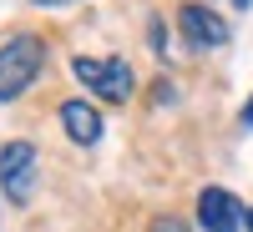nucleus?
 <instances>
[{"label": "nucleus", "instance_id": "11", "mask_svg": "<svg viewBox=\"0 0 253 232\" xmlns=\"http://www.w3.org/2000/svg\"><path fill=\"white\" fill-rule=\"evenodd\" d=\"M228 5H238V10H248V0H228Z\"/></svg>", "mask_w": 253, "mask_h": 232}, {"label": "nucleus", "instance_id": "2", "mask_svg": "<svg viewBox=\"0 0 253 232\" xmlns=\"http://www.w3.org/2000/svg\"><path fill=\"white\" fill-rule=\"evenodd\" d=\"M71 71H76L81 86L96 91L101 101H126V96H132V86H137L132 66H126V61H117V56H76Z\"/></svg>", "mask_w": 253, "mask_h": 232}, {"label": "nucleus", "instance_id": "7", "mask_svg": "<svg viewBox=\"0 0 253 232\" xmlns=\"http://www.w3.org/2000/svg\"><path fill=\"white\" fill-rule=\"evenodd\" d=\"M152 232H182V222H157Z\"/></svg>", "mask_w": 253, "mask_h": 232}, {"label": "nucleus", "instance_id": "10", "mask_svg": "<svg viewBox=\"0 0 253 232\" xmlns=\"http://www.w3.org/2000/svg\"><path fill=\"white\" fill-rule=\"evenodd\" d=\"M31 5H66V0H31Z\"/></svg>", "mask_w": 253, "mask_h": 232}, {"label": "nucleus", "instance_id": "4", "mask_svg": "<svg viewBox=\"0 0 253 232\" xmlns=\"http://www.w3.org/2000/svg\"><path fill=\"white\" fill-rule=\"evenodd\" d=\"M177 31H182V40L193 51H218V46H228V20L218 15V10H208V5H182L177 10Z\"/></svg>", "mask_w": 253, "mask_h": 232}, {"label": "nucleus", "instance_id": "3", "mask_svg": "<svg viewBox=\"0 0 253 232\" xmlns=\"http://www.w3.org/2000/svg\"><path fill=\"white\" fill-rule=\"evenodd\" d=\"M0 192L15 207L31 202V192H36V146L31 141H5L0 146Z\"/></svg>", "mask_w": 253, "mask_h": 232}, {"label": "nucleus", "instance_id": "8", "mask_svg": "<svg viewBox=\"0 0 253 232\" xmlns=\"http://www.w3.org/2000/svg\"><path fill=\"white\" fill-rule=\"evenodd\" d=\"M243 126H253V101H248V106H243Z\"/></svg>", "mask_w": 253, "mask_h": 232}, {"label": "nucleus", "instance_id": "5", "mask_svg": "<svg viewBox=\"0 0 253 232\" xmlns=\"http://www.w3.org/2000/svg\"><path fill=\"white\" fill-rule=\"evenodd\" d=\"M198 227L203 232H238L243 227V202L223 187H203L198 197Z\"/></svg>", "mask_w": 253, "mask_h": 232}, {"label": "nucleus", "instance_id": "6", "mask_svg": "<svg viewBox=\"0 0 253 232\" xmlns=\"http://www.w3.org/2000/svg\"><path fill=\"white\" fill-rule=\"evenodd\" d=\"M61 126H66V136L76 146H96L101 141V111L86 106V101H66L61 106Z\"/></svg>", "mask_w": 253, "mask_h": 232}, {"label": "nucleus", "instance_id": "9", "mask_svg": "<svg viewBox=\"0 0 253 232\" xmlns=\"http://www.w3.org/2000/svg\"><path fill=\"white\" fill-rule=\"evenodd\" d=\"M243 227H248V232H253V207H248V212H243Z\"/></svg>", "mask_w": 253, "mask_h": 232}, {"label": "nucleus", "instance_id": "1", "mask_svg": "<svg viewBox=\"0 0 253 232\" xmlns=\"http://www.w3.org/2000/svg\"><path fill=\"white\" fill-rule=\"evenodd\" d=\"M41 66H46L41 35H10L5 46H0V101H15L41 76Z\"/></svg>", "mask_w": 253, "mask_h": 232}]
</instances>
